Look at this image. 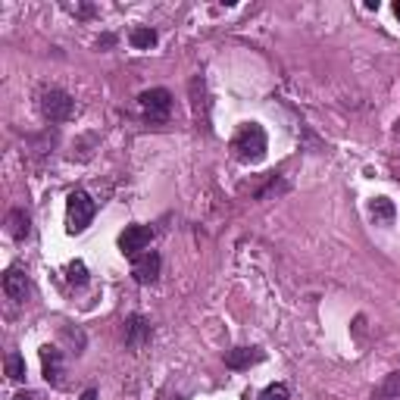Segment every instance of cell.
Wrapping results in <instances>:
<instances>
[{
	"label": "cell",
	"mask_w": 400,
	"mask_h": 400,
	"mask_svg": "<svg viewBox=\"0 0 400 400\" xmlns=\"http://www.w3.org/2000/svg\"><path fill=\"white\" fill-rule=\"evenodd\" d=\"M132 275L138 285H154L157 275H159V253L147 250L144 257H135V266H132Z\"/></svg>",
	"instance_id": "6"
},
{
	"label": "cell",
	"mask_w": 400,
	"mask_h": 400,
	"mask_svg": "<svg viewBox=\"0 0 400 400\" xmlns=\"http://www.w3.org/2000/svg\"><path fill=\"white\" fill-rule=\"evenodd\" d=\"M69 279L78 281V285H85V266H82V263H72V266H69Z\"/></svg>",
	"instance_id": "16"
},
{
	"label": "cell",
	"mask_w": 400,
	"mask_h": 400,
	"mask_svg": "<svg viewBox=\"0 0 400 400\" xmlns=\"http://www.w3.org/2000/svg\"><path fill=\"white\" fill-rule=\"evenodd\" d=\"M369 213H372L375 219L391 222V219H394V213H397V210H394V203H391L388 198H372V200H369Z\"/></svg>",
	"instance_id": "12"
},
{
	"label": "cell",
	"mask_w": 400,
	"mask_h": 400,
	"mask_svg": "<svg viewBox=\"0 0 400 400\" xmlns=\"http://www.w3.org/2000/svg\"><path fill=\"white\" fill-rule=\"evenodd\" d=\"M394 16L400 19V0H397V4H394Z\"/></svg>",
	"instance_id": "19"
},
{
	"label": "cell",
	"mask_w": 400,
	"mask_h": 400,
	"mask_svg": "<svg viewBox=\"0 0 400 400\" xmlns=\"http://www.w3.org/2000/svg\"><path fill=\"white\" fill-rule=\"evenodd\" d=\"M260 360H263V353H260L257 347H235V351L225 353V366L229 369H247Z\"/></svg>",
	"instance_id": "8"
},
{
	"label": "cell",
	"mask_w": 400,
	"mask_h": 400,
	"mask_svg": "<svg viewBox=\"0 0 400 400\" xmlns=\"http://www.w3.org/2000/svg\"><path fill=\"white\" fill-rule=\"evenodd\" d=\"M6 375H10L13 382H23V378H25V356L23 353H10V356H6Z\"/></svg>",
	"instance_id": "14"
},
{
	"label": "cell",
	"mask_w": 400,
	"mask_h": 400,
	"mask_svg": "<svg viewBox=\"0 0 400 400\" xmlns=\"http://www.w3.org/2000/svg\"><path fill=\"white\" fill-rule=\"evenodd\" d=\"M147 338H150V325L144 322L141 316H132V319H128V329H126V341H128V347H141Z\"/></svg>",
	"instance_id": "10"
},
{
	"label": "cell",
	"mask_w": 400,
	"mask_h": 400,
	"mask_svg": "<svg viewBox=\"0 0 400 400\" xmlns=\"http://www.w3.org/2000/svg\"><path fill=\"white\" fill-rule=\"evenodd\" d=\"M150 241H154V229L150 225H128L119 235V250L126 257H138L144 247H150Z\"/></svg>",
	"instance_id": "5"
},
{
	"label": "cell",
	"mask_w": 400,
	"mask_h": 400,
	"mask_svg": "<svg viewBox=\"0 0 400 400\" xmlns=\"http://www.w3.org/2000/svg\"><path fill=\"white\" fill-rule=\"evenodd\" d=\"M128 41H132L135 50H150L157 44V32H154V28H135Z\"/></svg>",
	"instance_id": "13"
},
{
	"label": "cell",
	"mask_w": 400,
	"mask_h": 400,
	"mask_svg": "<svg viewBox=\"0 0 400 400\" xmlns=\"http://www.w3.org/2000/svg\"><path fill=\"white\" fill-rule=\"evenodd\" d=\"M6 222H10V235L16 238V241H23V238L28 235V213L25 210H13Z\"/></svg>",
	"instance_id": "11"
},
{
	"label": "cell",
	"mask_w": 400,
	"mask_h": 400,
	"mask_svg": "<svg viewBox=\"0 0 400 400\" xmlns=\"http://www.w3.org/2000/svg\"><path fill=\"white\" fill-rule=\"evenodd\" d=\"M82 400H97V391H94V388H91V391H85Z\"/></svg>",
	"instance_id": "17"
},
{
	"label": "cell",
	"mask_w": 400,
	"mask_h": 400,
	"mask_svg": "<svg viewBox=\"0 0 400 400\" xmlns=\"http://www.w3.org/2000/svg\"><path fill=\"white\" fill-rule=\"evenodd\" d=\"M41 113H44L50 122H66V119H72V113H75V100H72L66 91L54 88L41 97Z\"/></svg>",
	"instance_id": "3"
},
{
	"label": "cell",
	"mask_w": 400,
	"mask_h": 400,
	"mask_svg": "<svg viewBox=\"0 0 400 400\" xmlns=\"http://www.w3.org/2000/svg\"><path fill=\"white\" fill-rule=\"evenodd\" d=\"M41 363H44V378L47 382H60V375H63V360H60V351L56 347H44L41 351Z\"/></svg>",
	"instance_id": "9"
},
{
	"label": "cell",
	"mask_w": 400,
	"mask_h": 400,
	"mask_svg": "<svg viewBox=\"0 0 400 400\" xmlns=\"http://www.w3.org/2000/svg\"><path fill=\"white\" fill-rule=\"evenodd\" d=\"M260 400H288V388L281 382H275V384H269L263 394H260Z\"/></svg>",
	"instance_id": "15"
},
{
	"label": "cell",
	"mask_w": 400,
	"mask_h": 400,
	"mask_svg": "<svg viewBox=\"0 0 400 400\" xmlns=\"http://www.w3.org/2000/svg\"><path fill=\"white\" fill-rule=\"evenodd\" d=\"M235 154L244 163H260L266 157V132L257 122H244L235 135Z\"/></svg>",
	"instance_id": "1"
},
{
	"label": "cell",
	"mask_w": 400,
	"mask_h": 400,
	"mask_svg": "<svg viewBox=\"0 0 400 400\" xmlns=\"http://www.w3.org/2000/svg\"><path fill=\"white\" fill-rule=\"evenodd\" d=\"M138 104H141V110L150 122H163L172 110V94L166 88H150V91H144L141 97H138Z\"/></svg>",
	"instance_id": "4"
},
{
	"label": "cell",
	"mask_w": 400,
	"mask_h": 400,
	"mask_svg": "<svg viewBox=\"0 0 400 400\" xmlns=\"http://www.w3.org/2000/svg\"><path fill=\"white\" fill-rule=\"evenodd\" d=\"M13 400H35V394H25V391H23V394H16Z\"/></svg>",
	"instance_id": "18"
},
{
	"label": "cell",
	"mask_w": 400,
	"mask_h": 400,
	"mask_svg": "<svg viewBox=\"0 0 400 400\" xmlns=\"http://www.w3.org/2000/svg\"><path fill=\"white\" fill-rule=\"evenodd\" d=\"M4 294L10 297V301H25V294H28V279H25L23 269L10 266V269L4 272Z\"/></svg>",
	"instance_id": "7"
},
{
	"label": "cell",
	"mask_w": 400,
	"mask_h": 400,
	"mask_svg": "<svg viewBox=\"0 0 400 400\" xmlns=\"http://www.w3.org/2000/svg\"><path fill=\"white\" fill-rule=\"evenodd\" d=\"M94 200L88 198L85 191H72L69 194V203H66V213H69V231L72 235H78V231H85L94 219Z\"/></svg>",
	"instance_id": "2"
}]
</instances>
